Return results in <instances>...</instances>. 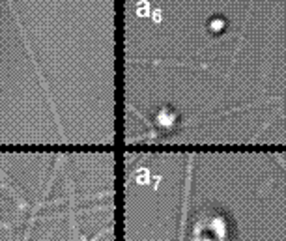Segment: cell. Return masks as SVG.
Segmentation results:
<instances>
[{
	"label": "cell",
	"mask_w": 286,
	"mask_h": 241,
	"mask_svg": "<svg viewBox=\"0 0 286 241\" xmlns=\"http://www.w3.org/2000/svg\"><path fill=\"white\" fill-rule=\"evenodd\" d=\"M137 13H138V15H144V13H148V4H146V2H142L140 6L137 8Z\"/></svg>",
	"instance_id": "6da1fadb"
},
{
	"label": "cell",
	"mask_w": 286,
	"mask_h": 241,
	"mask_svg": "<svg viewBox=\"0 0 286 241\" xmlns=\"http://www.w3.org/2000/svg\"><path fill=\"white\" fill-rule=\"evenodd\" d=\"M153 21H155V23H159V21H161V11L159 10L153 11Z\"/></svg>",
	"instance_id": "3957f363"
},
{
	"label": "cell",
	"mask_w": 286,
	"mask_h": 241,
	"mask_svg": "<svg viewBox=\"0 0 286 241\" xmlns=\"http://www.w3.org/2000/svg\"><path fill=\"white\" fill-rule=\"evenodd\" d=\"M137 180H138V183H146V172L142 170V172H138V176H137Z\"/></svg>",
	"instance_id": "7a4b0ae2"
}]
</instances>
